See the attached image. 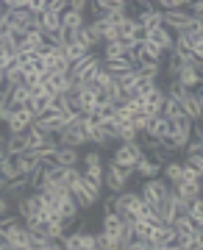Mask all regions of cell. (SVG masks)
Instances as JSON below:
<instances>
[{"label": "cell", "mask_w": 203, "mask_h": 250, "mask_svg": "<svg viewBox=\"0 0 203 250\" xmlns=\"http://www.w3.org/2000/svg\"><path fill=\"white\" fill-rule=\"evenodd\" d=\"M134 178V167H117V164H103V189L112 195H120L128 189V181Z\"/></svg>", "instance_id": "6da1fadb"}, {"label": "cell", "mask_w": 203, "mask_h": 250, "mask_svg": "<svg viewBox=\"0 0 203 250\" xmlns=\"http://www.w3.org/2000/svg\"><path fill=\"white\" fill-rule=\"evenodd\" d=\"M167 189H170V184L164 178H150V181H145L139 187V197H142V203L145 206H156L167 197Z\"/></svg>", "instance_id": "7a4b0ae2"}, {"label": "cell", "mask_w": 203, "mask_h": 250, "mask_svg": "<svg viewBox=\"0 0 203 250\" xmlns=\"http://www.w3.org/2000/svg\"><path fill=\"white\" fill-rule=\"evenodd\" d=\"M145 156V150H142V145L139 142H131V145H120L117 142L114 153H112V164H117V167H134L136 161Z\"/></svg>", "instance_id": "3957f363"}, {"label": "cell", "mask_w": 203, "mask_h": 250, "mask_svg": "<svg viewBox=\"0 0 203 250\" xmlns=\"http://www.w3.org/2000/svg\"><path fill=\"white\" fill-rule=\"evenodd\" d=\"M34 111L31 108H20L14 114L6 120V136H20V134H28L31 131V125H34Z\"/></svg>", "instance_id": "277c9868"}, {"label": "cell", "mask_w": 203, "mask_h": 250, "mask_svg": "<svg viewBox=\"0 0 203 250\" xmlns=\"http://www.w3.org/2000/svg\"><path fill=\"white\" fill-rule=\"evenodd\" d=\"M97 70H100V56H97V53H89L84 62H78L75 67H72L70 75L78 81V83H89V78H92Z\"/></svg>", "instance_id": "5b68a950"}, {"label": "cell", "mask_w": 203, "mask_h": 250, "mask_svg": "<svg viewBox=\"0 0 203 250\" xmlns=\"http://www.w3.org/2000/svg\"><path fill=\"white\" fill-rule=\"evenodd\" d=\"M56 142H59V147H70V150H81L84 145H89L84 131L78 128V123H72L70 128H64L62 134H56Z\"/></svg>", "instance_id": "8992f818"}, {"label": "cell", "mask_w": 203, "mask_h": 250, "mask_svg": "<svg viewBox=\"0 0 203 250\" xmlns=\"http://www.w3.org/2000/svg\"><path fill=\"white\" fill-rule=\"evenodd\" d=\"M173 134V123H170L167 117H148V128H145V136L148 139H156V142H161L164 136Z\"/></svg>", "instance_id": "52a82bcc"}, {"label": "cell", "mask_w": 203, "mask_h": 250, "mask_svg": "<svg viewBox=\"0 0 203 250\" xmlns=\"http://www.w3.org/2000/svg\"><path fill=\"white\" fill-rule=\"evenodd\" d=\"M148 45H153L156 50H161V53H167L170 56V50H173V34H170L164 25H159V28H150L148 31V39H145Z\"/></svg>", "instance_id": "ba28073f"}, {"label": "cell", "mask_w": 203, "mask_h": 250, "mask_svg": "<svg viewBox=\"0 0 203 250\" xmlns=\"http://www.w3.org/2000/svg\"><path fill=\"white\" fill-rule=\"evenodd\" d=\"M142 206V197L139 192H131V189H125V192H120V195H114V211L117 214H123V211H128V214H134L136 208Z\"/></svg>", "instance_id": "9c48e42d"}, {"label": "cell", "mask_w": 203, "mask_h": 250, "mask_svg": "<svg viewBox=\"0 0 203 250\" xmlns=\"http://www.w3.org/2000/svg\"><path fill=\"white\" fill-rule=\"evenodd\" d=\"M0 142L9 153V159H17V156H25L28 153V134H20V136H3L0 134Z\"/></svg>", "instance_id": "30bf717a"}, {"label": "cell", "mask_w": 203, "mask_h": 250, "mask_svg": "<svg viewBox=\"0 0 203 250\" xmlns=\"http://www.w3.org/2000/svg\"><path fill=\"white\" fill-rule=\"evenodd\" d=\"M134 20H136V22H139L145 31H150V28H159V25H161V11L156 9L153 3H150L148 9H139V11H136V14H134Z\"/></svg>", "instance_id": "8fae6325"}, {"label": "cell", "mask_w": 203, "mask_h": 250, "mask_svg": "<svg viewBox=\"0 0 203 250\" xmlns=\"http://www.w3.org/2000/svg\"><path fill=\"white\" fill-rule=\"evenodd\" d=\"M134 175H139L142 181L159 178V175H161V167H159V164H153V161L148 159V153H145V156H142V159L134 164Z\"/></svg>", "instance_id": "7c38bea8"}, {"label": "cell", "mask_w": 203, "mask_h": 250, "mask_svg": "<svg viewBox=\"0 0 203 250\" xmlns=\"http://www.w3.org/2000/svg\"><path fill=\"white\" fill-rule=\"evenodd\" d=\"M53 164H59V167H67V170H72V167H81V150H70V147H59L53 156Z\"/></svg>", "instance_id": "4fadbf2b"}, {"label": "cell", "mask_w": 203, "mask_h": 250, "mask_svg": "<svg viewBox=\"0 0 203 250\" xmlns=\"http://www.w3.org/2000/svg\"><path fill=\"white\" fill-rule=\"evenodd\" d=\"M59 220H64V223L70 225V223H75V220H78V203H75V200H72V195H67V197H62V200H59Z\"/></svg>", "instance_id": "5bb4252c"}, {"label": "cell", "mask_w": 203, "mask_h": 250, "mask_svg": "<svg viewBox=\"0 0 203 250\" xmlns=\"http://www.w3.org/2000/svg\"><path fill=\"white\" fill-rule=\"evenodd\" d=\"M173 192H176L178 197H184L186 203H192L195 197H201V184H189V181H178V184H173Z\"/></svg>", "instance_id": "9a60e30c"}, {"label": "cell", "mask_w": 203, "mask_h": 250, "mask_svg": "<svg viewBox=\"0 0 203 250\" xmlns=\"http://www.w3.org/2000/svg\"><path fill=\"white\" fill-rule=\"evenodd\" d=\"M173 242H176V228H173V225H164V223L156 225L150 245H161V248H164V245H173Z\"/></svg>", "instance_id": "2e32d148"}, {"label": "cell", "mask_w": 203, "mask_h": 250, "mask_svg": "<svg viewBox=\"0 0 203 250\" xmlns=\"http://www.w3.org/2000/svg\"><path fill=\"white\" fill-rule=\"evenodd\" d=\"M31 189H28V178H17V181H9L6 189H3V195L9 197V200H20V197H25Z\"/></svg>", "instance_id": "e0dca14e"}, {"label": "cell", "mask_w": 203, "mask_h": 250, "mask_svg": "<svg viewBox=\"0 0 203 250\" xmlns=\"http://www.w3.org/2000/svg\"><path fill=\"white\" fill-rule=\"evenodd\" d=\"M14 164H17L20 178H28L34 170H39V167H42V161H36L34 156H28V153H25V156H17V159H14Z\"/></svg>", "instance_id": "ac0fdd59"}, {"label": "cell", "mask_w": 203, "mask_h": 250, "mask_svg": "<svg viewBox=\"0 0 203 250\" xmlns=\"http://www.w3.org/2000/svg\"><path fill=\"white\" fill-rule=\"evenodd\" d=\"M89 53H92V50H87L84 45H70V47H64V59H67V64H70V70H72V67H75L78 62H84Z\"/></svg>", "instance_id": "d6986e66"}, {"label": "cell", "mask_w": 203, "mask_h": 250, "mask_svg": "<svg viewBox=\"0 0 203 250\" xmlns=\"http://www.w3.org/2000/svg\"><path fill=\"white\" fill-rule=\"evenodd\" d=\"M176 81H178V86H181V89H186V92H192V89H198V86H201V75H198V72H192V70H181Z\"/></svg>", "instance_id": "ffe728a7"}, {"label": "cell", "mask_w": 203, "mask_h": 250, "mask_svg": "<svg viewBox=\"0 0 203 250\" xmlns=\"http://www.w3.org/2000/svg\"><path fill=\"white\" fill-rule=\"evenodd\" d=\"M136 72H139V78H142V81H159L161 64H148V62H142L139 67H136Z\"/></svg>", "instance_id": "44dd1931"}, {"label": "cell", "mask_w": 203, "mask_h": 250, "mask_svg": "<svg viewBox=\"0 0 203 250\" xmlns=\"http://www.w3.org/2000/svg\"><path fill=\"white\" fill-rule=\"evenodd\" d=\"M139 56H142V62H148V64H161V59H164V53L161 50H156L153 45H139Z\"/></svg>", "instance_id": "7402d4cb"}, {"label": "cell", "mask_w": 203, "mask_h": 250, "mask_svg": "<svg viewBox=\"0 0 203 250\" xmlns=\"http://www.w3.org/2000/svg\"><path fill=\"white\" fill-rule=\"evenodd\" d=\"M117 59H125L123 47L117 45V42H109V45H103V53H100V62H117Z\"/></svg>", "instance_id": "603a6c76"}, {"label": "cell", "mask_w": 203, "mask_h": 250, "mask_svg": "<svg viewBox=\"0 0 203 250\" xmlns=\"http://www.w3.org/2000/svg\"><path fill=\"white\" fill-rule=\"evenodd\" d=\"M81 189H84V192H87L92 200H95V203L100 200V195H103V184H95V181L84 178V175H81Z\"/></svg>", "instance_id": "cb8c5ba5"}, {"label": "cell", "mask_w": 203, "mask_h": 250, "mask_svg": "<svg viewBox=\"0 0 203 250\" xmlns=\"http://www.w3.org/2000/svg\"><path fill=\"white\" fill-rule=\"evenodd\" d=\"M186 217H189L195 225H203V200H201V197H195L192 203H189V208H186Z\"/></svg>", "instance_id": "d4e9b609"}, {"label": "cell", "mask_w": 203, "mask_h": 250, "mask_svg": "<svg viewBox=\"0 0 203 250\" xmlns=\"http://www.w3.org/2000/svg\"><path fill=\"white\" fill-rule=\"evenodd\" d=\"M87 14H92V20H106V14H109V0H92Z\"/></svg>", "instance_id": "484cf974"}, {"label": "cell", "mask_w": 203, "mask_h": 250, "mask_svg": "<svg viewBox=\"0 0 203 250\" xmlns=\"http://www.w3.org/2000/svg\"><path fill=\"white\" fill-rule=\"evenodd\" d=\"M75 233H78V250H97L95 233H89V231H75Z\"/></svg>", "instance_id": "4316f807"}, {"label": "cell", "mask_w": 203, "mask_h": 250, "mask_svg": "<svg viewBox=\"0 0 203 250\" xmlns=\"http://www.w3.org/2000/svg\"><path fill=\"white\" fill-rule=\"evenodd\" d=\"M0 175L6 181H17L20 172H17V164H14V159H6L3 164H0Z\"/></svg>", "instance_id": "83f0119b"}, {"label": "cell", "mask_w": 203, "mask_h": 250, "mask_svg": "<svg viewBox=\"0 0 203 250\" xmlns=\"http://www.w3.org/2000/svg\"><path fill=\"white\" fill-rule=\"evenodd\" d=\"M181 170H184V178H181V181H189V184H201V181H203V172L195 170V167H189L186 161H181Z\"/></svg>", "instance_id": "f1b7e54d"}, {"label": "cell", "mask_w": 203, "mask_h": 250, "mask_svg": "<svg viewBox=\"0 0 203 250\" xmlns=\"http://www.w3.org/2000/svg\"><path fill=\"white\" fill-rule=\"evenodd\" d=\"M89 142L95 145V147H100V150H103V147H109V136H106V131H100V128H95V131H92V134H89Z\"/></svg>", "instance_id": "f546056e"}, {"label": "cell", "mask_w": 203, "mask_h": 250, "mask_svg": "<svg viewBox=\"0 0 203 250\" xmlns=\"http://www.w3.org/2000/svg\"><path fill=\"white\" fill-rule=\"evenodd\" d=\"M45 78H47V75H42V72H36V70H28V72H25V83H23V86H28V89L34 92V89L39 86V83H42Z\"/></svg>", "instance_id": "4dcf8cb0"}, {"label": "cell", "mask_w": 203, "mask_h": 250, "mask_svg": "<svg viewBox=\"0 0 203 250\" xmlns=\"http://www.w3.org/2000/svg\"><path fill=\"white\" fill-rule=\"evenodd\" d=\"M103 159H100V150H89L87 156H81V167H100Z\"/></svg>", "instance_id": "1f68e13d"}, {"label": "cell", "mask_w": 203, "mask_h": 250, "mask_svg": "<svg viewBox=\"0 0 203 250\" xmlns=\"http://www.w3.org/2000/svg\"><path fill=\"white\" fill-rule=\"evenodd\" d=\"M178 72H181V64H178V59L173 53L167 56V81H173V78H178Z\"/></svg>", "instance_id": "d6a6232c"}, {"label": "cell", "mask_w": 203, "mask_h": 250, "mask_svg": "<svg viewBox=\"0 0 203 250\" xmlns=\"http://www.w3.org/2000/svg\"><path fill=\"white\" fill-rule=\"evenodd\" d=\"M120 39V28L114 25H106L103 28V45H109V42H117Z\"/></svg>", "instance_id": "836d02e7"}, {"label": "cell", "mask_w": 203, "mask_h": 250, "mask_svg": "<svg viewBox=\"0 0 203 250\" xmlns=\"http://www.w3.org/2000/svg\"><path fill=\"white\" fill-rule=\"evenodd\" d=\"M201 150H203V142L189 139V142H186V147H184V156H201Z\"/></svg>", "instance_id": "e575fe53"}, {"label": "cell", "mask_w": 203, "mask_h": 250, "mask_svg": "<svg viewBox=\"0 0 203 250\" xmlns=\"http://www.w3.org/2000/svg\"><path fill=\"white\" fill-rule=\"evenodd\" d=\"M67 9L78 11V14H87L89 11V0H67Z\"/></svg>", "instance_id": "d590c367"}, {"label": "cell", "mask_w": 203, "mask_h": 250, "mask_svg": "<svg viewBox=\"0 0 203 250\" xmlns=\"http://www.w3.org/2000/svg\"><path fill=\"white\" fill-rule=\"evenodd\" d=\"M103 106H112V98L103 89H97L95 92V108H103Z\"/></svg>", "instance_id": "8d00e7d4"}, {"label": "cell", "mask_w": 203, "mask_h": 250, "mask_svg": "<svg viewBox=\"0 0 203 250\" xmlns=\"http://www.w3.org/2000/svg\"><path fill=\"white\" fill-rule=\"evenodd\" d=\"M131 39H134V45H145V39H148V31L142 25H136L134 28V34H131Z\"/></svg>", "instance_id": "74e56055"}, {"label": "cell", "mask_w": 203, "mask_h": 250, "mask_svg": "<svg viewBox=\"0 0 203 250\" xmlns=\"http://www.w3.org/2000/svg\"><path fill=\"white\" fill-rule=\"evenodd\" d=\"M6 214H11V200L6 195H0V217H6Z\"/></svg>", "instance_id": "f35d334b"}, {"label": "cell", "mask_w": 203, "mask_h": 250, "mask_svg": "<svg viewBox=\"0 0 203 250\" xmlns=\"http://www.w3.org/2000/svg\"><path fill=\"white\" fill-rule=\"evenodd\" d=\"M186 164L189 167H195V170L203 172V156H186Z\"/></svg>", "instance_id": "ab89813d"}, {"label": "cell", "mask_w": 203, "mask_h": 250, "mask_svg": "<svg viewBox=\"0 0 203 250\" xmlns=\"http://www.w3.org/2000/svg\"><path fill=\"white\" fill-rule=\"evenodd\" d=\"M106 211H114V195H112V192L103 197V214H106Z\"/></svg>", "instance_id": "60d3db41"}, {"label": "cell", "mask_w": 203, "mask_h": 250, "mask_svg": "<svg viewBox=\"0 0 203 250\" xmlns=\"http://www.w3.org/2000/svg\"><path fill=\"white\" fill-rule=\"evenodd\" d=\"M192 139L203 142V131H201V123H192Z\"/></svg>", "instance_id": "b9f144b4"}, {"label": "cell", "mask_w": 203, "mask_h": 250, "mask_svg": "<svg viewBox=\"0 0 203 250\" xmlns=\"http://www.w3.org/2000/svg\"><path fill=\"white\" fill-rule=\"evenodd\" d=\"M6 159H9V153H6V147H3V142H0V164H3Z\"/></svg>", "instance_id": "7bdbcfd3"}, {"label": "cell", "mask_w": 203, "mask_h": 250, "mask_svg": "<svg viewBox=\"0 0 203 250\" xmlns=\"http://www.w3.org/2000/svg\"><path fill=\"white\" fill-rule=\"evenodd\" d=\"M3 86H6V70H0V92H3Z\"/></svg>", "instance_id": "ee69618b"}, {"label": "cell", "mask_w": 203, "mask_h": 250, "mask_svg": "<svg viewBox=\"0 0 203 250\" xmlns=\"http://www.w3.org/2000/svg\"><path fill=\"white\" fill-rule=\"evenodd\" d=\"M6 184H9V181H6L3 175H0V195H3V189H6Z\"/></svg>", "instance_id": "f6af8a7d"}, {"label": "cell", "mask_w": 203, "mask_h": 250, "mask_svg": "<svg viewBox=\"0 0 203 250\" xmlns=\"http://www.w3.org/2000/svg\"><path fill=\"white\" fill-rule=\"evenodd\" d=\"M6 20V9H3V0H0V22Z\"/></svg>", "instance_id": "bcb514c9"}, {"label": "cell", "mask_w": 203, "mask_h": 250, "mask_svg": "<svg viewBox=\"0 0 203 250\" xmlns=\"http://www.w3.org/2000/svg\"><path fill=\"white\" fill-rule=\"evenodd\" d=\"M0 250H9V245H0Z\"/></svg>", "instance_id": "7dc6e473"}]
</instances>
